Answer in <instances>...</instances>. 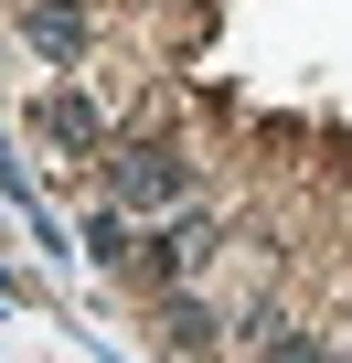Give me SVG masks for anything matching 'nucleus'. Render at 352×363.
<instances>
[{"mask_svg": "<svg viewBox=\"0 0 352 363\" xmlns=\"http://www.w3.org/2000/svg\"><path fill=\"white\" fill-rule=\"evenodd\" d=\"M182 193H193V160L182 150H160V139L149 150H118V203H182Z\"/></svg>", "mask_w": 352, "mask_h": 363, "instance_id": "nucleus-1", "label": "nucleus"}, {"mask_svg": "<svg viewBox=\"0 0 352 363\" xmlns=\"http://www.w3.org/2000/svg\"><path fill=\"white\" fill-rule=\"evenodd\" d=\"M160 331L171 352H214V299H160Z\"/></svg>", "mask_w": 352, "mask_h": 363, "instance_id": "nucleus-2", "label": "nucleus"}]
</instances>
